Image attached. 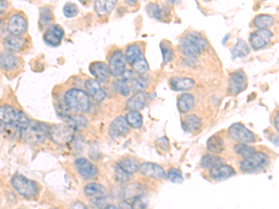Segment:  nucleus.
I'll list each match as a JSON object with an SVG mask.
<instances>
[{
  "label": "nucleus",
  "instance_id": "obj_28",
  "mask_svg": "<svg viewBox=\"0 0 279 209\" xmlns=\"http://www.w3.org/2000/svg\"><path fill=\"white\" fill-rule=\"evenodd\" d=\"M4 43H5V46L8 49H10L12 51H18L23 48L25 41L23 36H21V35H10L9 36H7Z\"/></svg>",
  "mask_w": 279,
  "mask_h": 209
},
{
  "label": "nucleus",
  "instance_id": "obj_40",
  "mask_svg": "<svg viewBox=\"0 0 279 209\" xmlns=\"http://www.w3.org/2000/svg\"><path fill=\"white\" fill-rule=\"evenodd\" d=\"M167 178L172 183H181L183 181V177L181 171L178 169H170L167 173Z\"/></svg>",
  "mask_w": 279,
  "mask_h": 209
},
{
  "label": "nucleus",
  "instance_id": "obj_46",
  "mask_svg": "<svg viewBox=\"0 0 279 209\" xmlns=\"http://www.w3.org/2000/svg\"><path fill=\"white\" fill-rule=\"evenodd\" d=\"M70 209H87V207L81 202H76L71 205Z\"/></svg>",
  "mask_w": 279,
  "mask_h": 209
},
{
  "label": "nucleus",
  "instance_id": "obj_16",
  "mask_svg": "<svg viewBox=\"0 0 279 209\" xmlns=\"http://www.w3.org/2000/svg\"><path fill=\"white\" fill-rule=\"evenodd\" d=\"M128 132V125L125 117L118 116L111 123L109 128V135L114 139H117L125 136Z\"/></svg>",
  "mask_w": 279,
  "mask_h": 209
},
{
  "label": "nucleus",
  "instance_id": "obj_18",
  "mask_svg": "<svg viewBox=\"0 0 279 209\" xmlns=\"http://www.w3.org/2000/svg\"><path fill=\"white\" fill-rule=\"evenodd\" d=\"M147 94L145 91H141V92L135 93L131 98L128 99V101L126 102V108L130 111H137L139 112L142 110L146 103L147 100Z\"/></svg>",
  "mask_w": 279,
  "mask_h": 209
},
{
  "label": "nucleus",
  "instance_id": "obj_8",
  "mask_svg": "<svg viewBox=\"0 0 279 209\" xmlns=\"http://www.w3.org/2000/svg\"><path fill=\"white\" fill-rule=\"evenodd\" d=\"M273 34L269 29H258L250 35V46L254 50H260L267 46L273 38Z\"/></svg>",
  "mask_w": 279,
  "mask_h": 209
},
{
  "label": "nucleus",
  "instance_id": "obj_19",
  "mask_svg": "<svg viewBox=\"0 0 279 209\" xmlns=\"http://www.w3.org/2000/svg\"><path fill=\"white\" fill-rule=\"evenodd\" d=\"M86 89L94 100L100 102L105 99V96H106L105 90L102 88L99 82L97 80H95V79L87 80L86 82Z\"/></svg>",
  "mask_w": 279,
  "mask_h": 209
},
{
  "label": "nucleus",
  "instance_id": "obj_24",
  "mask_svg": "<svg viewBox=\"0 0 279 209\" xmlns=\"http://www.w3.org/2000/svg\"><path fill=\"white\" fill-rule=\"evenodd\" d=\"M117 168L121 169L126 174L132 175L139 169V163L133 158H124L117 164Z\"/></svg>",
  "mask_w": 279,
  "mask_h": 209
},
{
  "label": "nucleus",
  "instance_id": "obj_20",
  "mask_svg": "<svg viewBox=\"0 0 279 209\" xmlns=\"http://www.w3.org/2000/svg\"><path fill=\"white\" fill-rule=\"evenodd\" d=\"M169 86L175 91H186L195 86V80L188 77H173L169 81Z\"/></svg>",
  "mask_w": 279,
  "mask_h": 209
},
{
  "label": "nucleus",
  "instance_id": "obj_41",
  "mask_svg": "<svg viewBox=\"0 0 279 209\" xmlns=\"http://www.w3.org/2000/svg\"><path fill=\"white\" fill-rule=\"evenodd\" d=\"M52 20H53V12H51L49 8H42L40 11V20H39L40 28L46 25Z\"/></svg>",
  "mask_w": 279,
  "mask_h": 209
},
{
  "label": "nucleus",
  "instance_id": "obj_10",
  "mask_svg": "<svg viewBox=\"0 0 279 209\" xmlns=\"http://www.w3.org/2000/svg\"><path fill=\"white\" fill-rule=\"evenodd\" d=\"M107 66L112 76H122L126 71V59L121 50H116L112 53Z\"/></svg>",
  "mask_w": 279,
  "mask_h": 209
},
{
  "label": "nucleus",
  "instance_id": "obj_34",
  "mask_svg": "<svg viewBox=\"0 0 279 209\" xmlns=\"http://www.w3.org/2000/svg\"><path fill=\"white\" fill-rule=\"evenodd\" d=\"M231 53L234 59L238 57H245L250 53V47L244 40L238 39L237 44L232 47Z\"/></svg>",
  "mask_w": 279,
  "mask_h": 209
},
{
  "label": "nucleus",
  "instance_id": "obj_48",
  "mask_svg": "<svg viewBox=\"0 0 279 209\" xmlns=\"http://www.w3.org/2000/svg\"><path fill=\"white\" fill-rule=\"evenodd\" d=\"M278 115H276L275 118H274V127H275L277 131H278Z\"/></svg>",
  "mask_w": 279,
  "mask_h": 209
},
{
  "label": "nucleus",
  "instance_id": "obj_6",
  "mask_svg": "<svg viewBox=\"0 0 279 209\" xmlns=\"http://www.w3.org/2000/svg\"><path fill=\"white\" fill-rule=\"evenodd\" d=\"M49 134L46 124L41 122H30L29 126L22 131V135L30 143L43 142Z\"/></svg>",
  "mask_w": 279,
  "mask_h": 209
},
{
  "label": "nucleus",
  "instance_id": "obj_31",
  "mask_svg": "<svg viewBox=\"0 0 279 209\" xmlns=\"http://www.w3.org/2000/svg\"><path fill=\"white\" fill-rule=\"evenodd\" d=\"M274 23V18L269 14L257 15L253 20V25L259 29H268Z\"/></svg>",
  "mask_w": 279,
  "mask_h": 209
},
{
  "label": "nucleus",
  "instance_id": "obj_32",
  "mask_svg": "<svg viewBox=\"0 0 279 209\" xmlns=\"http://www.w3.org/2000/svg\"><path fill=\"white\" fill-rule=\"evenodd\" d=\"M184 38L187 39V40L190 41L195 46L198 47L200 51L209 48V45L208 41L206 40L203 36L199 35L198 33H189V34L186 35Z\"/></svg>",
  "mask_w": 279,
  "mask_h": 209
},
{
  "label": "nucleus",
  "instance_id": "obj_29",
  "mask_svg": "<svg viewBox=\"0 0 279 209\" xmlns=\"http://www.w3.org/2000/svg\"><path fill=\"white\" fill-rule=\"evenodd\" d=\"M116 1H95L94 2V9L95 12L99 15V16H105L106 14H108L109 12L113 11V9L116 7Z\"/></svg>",
  "mask_w": 279,
  "mask_h": 209
},
{
  "label": "nucleus",
  "instance_id": "obj_47",
  "mask_svg": "<svg viewBox=\"0 0 279 209\" xmlns=\"http://www.w3.org/2000/svg\"><path fill=\"white\" fill-rule=\"evenodd\" d=\"M8 7V2L6 1H0V12H3Z\"/></svg>",
  "mask_w": 279,
  "mask_h": 209
},
{
  "label": "nucleus",
  "instance_id": "obj_5",
  "mask_svg": "<svg viewBox=\"0 0 279 209\" xmlns=\"http://www.w3.org/2000/svg\"><path fill=\"white\" fill-rule=\"evenodd\" d=\"M12 185L21 196L27 199L35 197L38 193L37 183L22 175H15L12 178Z\"/></svg>",
  "mask_w": 279,
  "mask_h": 209
},
{
  "label": "nucleus",
  "instance_id": "obj_37",
  "mask_svg": "<svg viewBox=\"0 0 279 209\" xmlns=\"http://www.w3.org/2000/svg\"><path fill=\"white\" fill-rule=\"evenodd\" d=\"M132 68H133V72L138 75H143L149 70V64L143 54H141L139 58L134 62Z\"/></svg>",
  "mask_w": 279,
  "mask_h": 209
},
{
  "label": "nucleus",
  "instance_id": "obj_45",
  "mask_svg": "<svg viewBox=\"0 0 279 209\" xmlns=\"http://www.w3.org/2000/svg\"><path fill=\"white\" fill-rule=\"evenodd\" d=\"M129 178V175L126 174L121 169L116 168V179L119 182H126Z\"/></svg>",
  "mask_w": 279,
  "mask_h": 209
},
{
  "label": "nucleus",
  "instance_id": "obj_43",
  "mask_svg": "<svg viewBox=\"0 0 279 209\" xmlns=\"http://www.w3.org/2000/svg\"><path fill=\"white\" fill-rule=\"evenodd\" d=\"M160 48H161V51H162L163 63L168 64L173 59V50L169 46V45L167 46L165 43L161 44Z\"/></svg>",
  "mask_w": 279,
  "mask_h": 209
},
{
  "label": "nucleus",
  "instance_id": "obj_2",
  "mask_svg": "<svg viewBox=\"0 0 279 209\" xmlns=\"http://www.w3.org/2000/svg\"><path fill=\"white\" fill-rule=\"evenodd\" d=\"M64 103L72 110L87 112L90 108V100L87 93L78 88H72L64 95Z\"/></svg>",
  "mask_w": 279,
  "mask_h": 209
},
{
  "label": "nucleus",
  "instance_id": "obj_9",
  "mask_svg": "<svg viewBox=\"0 0 279 209\" xmlns=\"http://www.w3.org/2000/svg\"><path fill=\"white\" fill-rule=\"evenodd\" d=\"M248 78L242 70L235 71L230 75L229 84H228V92L232 95H238L247 88Z\"/></svg>",
  "mask_w": 279,
  "mask_h": 209
},
{
  "label": "nucleus",
  "instance_id": "obj_39",
  "mask_svg": "<svg viewBox=\"0 0 279 209\" xmlns=\"http://www.w3.org/2000/svg\"><path fill=\"white\" fill-rule=\"evenodd\" d=\"M234 151L237 154H239V156L244 157V158L250 156L256 152L255 149L253 147L248 144H243V143H239L235 146Z\"/></svg>",
  "mask_w": 279,
  "mask_h": 209
},
{
  "label": "nucleus",
  "instance_id": "obj_21",
  "mask_svg": "<svg viewBox=\"0 0 279 209\" xmlns=\"http://www.w3.org/2000/svg\"><path fill=\"white\" fill-rule=\"evenodd\" d=\"M180 48H181V53L183 54V56L188 59V61H192V62L197 61L198 56H199V54L201 53L198 47H197L193 43L185 38L181 42Z\"/></svg>",
  "mask_w": 279,
  "mask_h": 209
},
{
  "label": "nucleus",
  "instance_id": "obj_49",
  "mask_svg": "<svg viewBox=\"0 0 279 209\" xmlns=\"http://www.w3.org/2000/svg\"><path fill=\"white\" fill-rule=\"evenodd\" d=\"M105 209H118L116 206H115V205H112V204H110V205H107V206H105Z\"/></svg>",
  "mask_w": 279,
  "mask_h": 209
},
{
  "label": "nucleus",
  "instance_id": "obj_44",
  "mask_svg": "<svg viewBox=\"0 0 279 209\" xmlns=\"http://www.w3.org/2000/svg\"><path fill=\"white\" fill-rule=\"evenodd\" d=\"M132 209H148V207L143 197L140 196L134 200Z\"/></svg>",
  "mask_w": 279,
  "mask_h": 209
},
{
  "label": "nucleus",
  "instance_id": "obj_23",
  "mask_svg": "<svg viewBox=\"0 0 279 209\" xmlns=\"http://www.w3.org/2000/svg\"><path fill=\"white\" fill-rule=\"evenodd\" d=\"M85 194L87 197L95 199V200H101L104 198L105 195V188L98 183H89L85 187Z\"/></svg>",
  "mask_w": 279,
  "mask_h": 209
},
{
  "label": "nucleus",
  "instance_id": "obj_12",
  "mask_svg": "<svg viewBox=\"0 0 279 209\" xmlns=\"http://www.w3.org/2000/svg\"><path fill=\"white\" fill-rule=\"evenodd\" d=\"M64 36V29L60 25L53 24L46 30V34L44 35V41L46 45L55 47L62 44Z\"/></svg>",
  "mask_w": 279,
  "mask_h": 209
},
{
  "label": "nucleus",
  "instance_id": "obj_26",
  "mask_svg": "<svg viewBox=\"0 0 279 209\" xmlns=\"http://www.w3.org/2000/svg\"><path fill=\"white\" fill-rule=\"evenodd\" d=\"M202 126V123L200 118L197 116H186L184 121L182 123V128L185 130L186 132H197Z\"/></svg>",
  "mask_w": 279,
  "mask_h": 209
},
{
  "label": "nucleus",
  "instance_id": "obj_30",
  "mask_svg": "<svg viewBox=\"0 0 279 209\" xmlns=\"http://www.w3.org/2000/svg\"><path fill=\"white\" fill-rule=\"evenodd\" d=\"M146 11L151 17L157 19V20H163L169 14L168 8H160L159 5L156 3L148 4L146 7Z\"/></svg>",
  "mask_w": 279,
  "mask_h": 209
},
{
  "label": "nucleus",
  "instance_id": "obj_38",
  "mask_svg": "<svg viewBox=\"0 0 279 209\" xmlns=\"http://www.w3.org/2000/svg\"><path fill=\"white\" fill-rule=\"evenodd\" d=\"M115 88H116L117 92L124 96V97H128V96H129V94L131 93L128 82L126 81L121 76L119 77V79H117L115 82Z\"/></svg>",
  "mask_w": 279,
  "mask_h": 209
},
{
  "label": "nucleus",
  "instance_id": "obj_11",
  "mask_svg": "<svg viewBox=\"0 0 279 209\" xmlns=\"http://www.w3.org/2000/svg\"><path fill=\"white\" fill-rule=\"evenodd\" d=\"M7 29L11 35H23L27 30V21L22 14H13L8 21Z\"/></svg>",
  "mask_w": 279,
  "mask_h": 209
},
{
  "label": "nucleus",
  "instance_id": "obj_13",
  "mask_svg": "<svg viewBox=\"0 0 279 209\" xmlns=\"http://www.w3.org/2000/svg\"><path fill=\"white\" fill-rule=\"evenodd\" d=\"M75 167L78 174L84 179H91L97 174L96 167L86 158H77L75 161Z\"/></svg>",
  "mask_w": 279,
  "mask_h": 209
},
{
  "label": "nucleus",
  "instance_id": "obj_35",
  "mask_svg": "<svg viewBox=\"0 0 279 209\" xmlns=\"http://www.w3.org/2000/svg\"><path fill=\"white\" fill-rule=\"evenodd\" d=\"M128 126L133 128H139L143 125V116L137 111H130L125 117Z\"/></svg>",
  "mask_w": 279,
  "mask_h": 209
},
{
  "label": "nucleus",
  "instance_id": "obj_27",
  "mask_svg": "<svg viewBox=\"0 0 279 209\" xmlns=\"http://www.w3.org/2000/svg\"><path fill=\"white\" fill-rule=\"evenodd\" d=\"M18 58L12 53H0V66L5 70H12L17 67Z\"/></svg>",
  "mask_w": 279,
  "mask_h": 209
},
{
  "label": "nucleus",
  "instance_id": "obj_7",
  "mask_svg": "<svg viewBox=\"0 0 279 209\" xmlns=\"http://www.w3.org/2000/svg\"><path fill=\"white\" fill-rule=\"evenodd\" d=\"M229 135L232 139L239 143L248 144L255 141V134L250 131L249 128H246L241 123H235L229 128Z\"/></svg>",
  "mask_w": 279,
  "mask_h": 209
},
{
  "label": "nucleus",
  "instance_id": "obj_1",
  "mask_svg": "<svg viewBox=\"0 0 279 209\" xmlns=\"http://www.w3.org/2000/svg\"><path fill=\"white\" fill-rule=\"evenodd\" d=\"M30 122L28 116L22 111L11 105L0 106V125L16 128L23 131L29 126Z\"/></svg>",
  "mask_w": 279,
  "mask_h": 209
},
{
  "label": "nucleus",
  "instance_id": "obj_14",
  "mask_svg": "<svg viewBox=\"0 0 279 209\" xmlns=\"http://www.w3.org/2000/svg\"><path fill=\"white\" fill-rule=\"evenodd\" d=\"M141 174L151 179H162L165 177V170L161 166L155 163L146 162L140 165Z\"/></svg>",
  "mask_w": 279,
  "mask_h": 209
},
{
  "label": "nucleus",
  "instance_id": "obj_15",
  "mask_svg": "<svg viewBox=\"0 0 279 209\" xmlns=\"http://www.w3.org/2000/svg\"><path fill=\"white\" fill-rule=\"evenodd\" d=\"M89 71L95 80L98 82L105 83L109 80L110 72L107 64L103 62H93L92 64L89 65Z\"/></svg>",
  "mask_w": 279,
  "mask_h": 209
},
{
  "label": "nucleus",
  "instance_id": "obj_33",
  "mask_svg": "<svg viewBox=\"0 0 279 209\" xmlns=\"http://www.w3.org/2000/svg\"><path fill=\"white\" fill-rule=\"evenodd\" d=\"M222 163H223V159H221V157L212 155V154H206L202 157L200 166L203 169H211L220 165H222Z\"/></svg>",
  "mask_w": 279,
  "mask_h": 209
},
{
  "label": "nucleus",
  "instance_id": "obj_17",
  "mask_svg": "<svg viewBox=\"0 0 279 209\" xmlns=\"http://www.w3.org/2000/svg\"><path fill=\"white\" fill-rule=\"evenodd\" d=\"M235 174H236V171L231 166L223 165V164L210 169V171H209L210 178L216 181L228 180L229 178H231Z\"/></svg>",
  "mask_w": 279,
  "mask_h": 209
},
{
  "label": "nucleus",
  "instance_id": "obj_42",
  "mask_svg": "<svg viewBox=\"0 0 279 209\" xmlns=\"http://www.w3.org/2000/svg\"><path fill=\"white\" fill-rule=\"evenodd\" d=\"M63 12H64L65 17H75L78 13V7L76 6V4L73 2H67L64 6Z\"/></svg>",
  "mask_w": 279,
  "mask_h": 209
},
{
  "label": "nucleus",
  "instance_id": "obj_22",
  "mask_svg": "<svg viewBox=\"0 0 279 209\" xmlns=\"http://www.w3.org/2000/svg\"><path fill=\"white\" fill-rule=\"evenodd\" d=\"M208 151L213 154H219L225 150L224 140L219 136H212L207 141Z\"/></svg>",
  "mask_w": 279,
  "mask_h": 209
},
{
  "label": "nucleus",
  "instance_id": "obj_25",
  "mask_svg": "<svg viewBox=\"0 0 279 209\" xmlns=\"http://www.w3.org/2000/svg\"><path fill=\"white\" fill-rule=\"evenodd\" d=\"M178 109L181 114L188 113L195 105V97L191 94H182L178 99Z\"/></svg>",
  "mask_w": 279,
  "mask_h": 209
},
{
  "label": "nucleus",
  "instance_id": "obj_4",
  "mask_svg": "<svg viewBox=\"0 0 279 209\" xmlns=\"http://www.w3.org/2000/svg\"><path fill=\"white\" fill-rule=\"evenodd\" d=\"M270 158L263 152H254L240 162V169L244 173H256L267 168Z\"/></svg>",
  "mask_w": 279,
  "mask_h": 209
},
{
  "label": "nucleus",
  "instance_id": "obj_36",
  "mask_svg": "<svg viewBox=\"0 0 279 209\" xmlns=\"http://www.w3.org/2000/svg\"><path fill=\"white\" fill-rule=\"evenodd\" d=\"M141 54H142V51H141L139 46H136V45H130L126 48L124 56L128 64L132 65L134 62L139 58Z\"/></svg>",
  "mask_w": 279,
  "mask_h": 209
},
{
  "label": "nucleus",
  "instance_id": "obj_3",
  "mask_svg": "<svg viewBox=\"0 0 279 209\" xmlns=\"http://www.w3.org/2000/svg\"><path fill=\"white\" fill-rule=\"evenodd\" d=\"M75 130H76V126L74 125V123L69 120V122L66 124H57L49 128L48 135L50 136V138L53 142L60 145H64L73 140Z\"/></svg>",
  "mask_w": 279,
  "mask_h": 209
}]
</instances>
